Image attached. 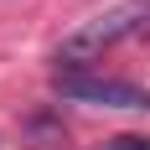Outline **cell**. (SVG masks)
I'll use <instances>...</instances> for the list:
<instances>
[{"label":"cell","mask_w":150,"mask_h":150,"mask_svg":"<svg viewBox=\"0 0 150 150\" xmlns=\"http://www.w3.org/2000/svg\"><path fill=\"white\" fill-rule=\"evenodd\" d=\"M150 21V0H119V5H109L104 16H93V21H83V26L67 36V42L57 47V62H73V67H83L88 57H98L104 47L124 42L129 31H140Z\"/></svg>","instance_id":"cell-1"},{"label":"cell","mask_w":150,"mask_h":150,"mask_svg":"<svg viewBox=\"0 0 150 150\" xmlns=\"http://www.w3.org/2000/svg\"><path fill=\"white\" fill-rule=\"evenodd\" d=\"M57 93L93 109H150V88L124 78H93V73H57Z\"/></svg>","instance_id":"cell-2"},{"label":"cell","mask_w":150,"mask_h":150,"mask_svg":"<svg viewBox=\"0 0 150 150\" xmlns=\"http://www.w3.org/2000/svg\"><path fill=\"white\" fill-rule=\"evenodd\" d=\"M104 150H150V135H114L104 140Z\"/></svg>","instance_id":"cell-3"}]
</instances>
